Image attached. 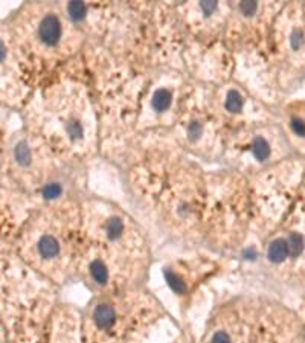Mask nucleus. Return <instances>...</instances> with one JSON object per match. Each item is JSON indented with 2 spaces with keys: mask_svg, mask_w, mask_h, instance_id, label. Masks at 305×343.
Listing matches in <instances>:
<instances>
[{
  "mask_svg": "<svg viewBox=\"0 0 305 343\" xmlns=\"http://www.w3.org/2000/svg\"><path fill=\"white\" fill-rule=\"evenodd\" d=\"M37 35L45 46L55 48L63 37V25H61L60 18L54 14L45 15L38 25Z\"/></svg>",
  "mask_w": 305,
  "mask_h": 343,
  "instance_id": "f257e3e1",
  "label": "nucleus"
},
{
  "mask_svg": "<svg viewBox=\"0 0 305 343\" xmlns=\"http://www.w3.org/2000/svg\"><path fill=\"white\" fill-rule=\"evenodd\" d=\"M93 319H95V324L101 330H110L115 325V322H116V313H115V310L110 305L101 304V305L96 307Z\"/></svg>",
  "mask_w": 305,
  "mask_h": 343,
  "instance_id": "f03ea898",
  "label": "nucleus"
},
{
  "mask_svg": "<svg viewBox=\"0 0 305 343\" xmlns=\"http://www.w3.org/2000/svg\"><path fill=\"white\" fill-rule=\"evenodd\" d=\"M37 249H38V253H40L42 258L52 259V258H55L60 253V243H58V239L55 236L45 235V236H42L38 239Z\"/></svg>",
  "mask_w": 305,
  "mask_h": 343,
  "instance_id": "7ed1b4c3",
  "label": "nucleus"
},
{
  "mask_svg": "<svg viewBox=\"0 0 305 343\" xmlns=\"http://www.w3.org/2000/svg\"><path fill=\"white\" fill-rule=\"evenodd\" d=\"M289 256V246H287V239L284 238H278L275 241L270 243L269 250H267V258L272 263H282L286 258Z\"/></svg>",
  "mask_w": 305,
  "mask_h": 343,
  "instance_id": "20e7f679",
  "label": "nucleus"
},
{
  "mask_svg": "<svg viewBox=\"0 0 305 343\" xmlns=\"http://www.w3.org/2000/svg\"><path fill=\"white\" fill-rule=\"evenodd\" d=\"M173 103V93L168 90V89H159L154 95H153V99H151V107L157 112V113H162L165 110L170 109Z\"/></svg>",
  "mask_w": 305,
  "mask_h": 343,
  "instance_id": "39448f33",
  "label": "nucleus"
},
{
  "mask_svg": "<svg viewBox=\"0 0 305 343\" xmlns=\"http://www.w3.org/2000/svg\"><path fill=\"white\" fill-rule=\"evenodd\" d=\"M90 275H92V278H93V281H95L96 284L104 286V284H107V281H109V270H107V266H106L101 259H95V261H92V264H90Z\"/></svg>",
  "mask_w": 305,
  "mask_h": 343,
  "instance_id": "423d86ee",
  "label": "nucleus"
},
{
  "mask_svg": "<svg viewBox=\"0 0 305 343\" xmlns=\"http://www.w3.org/2000/svg\"><path fill=\"white\" fill-rule=\"evenodd\" d=\"M252 153L255 156L256 160L264 162L269 159L270 156V145L264 137H255L253 144H252Z\"/></svg>",
  "mask_w": 305,
  "mask_h": 343,
  "instance_id": "0eeeda50",
  "label": "nucleus"
},
{
  "mask_svg": "<svg viewBox=\"0 0 305 343\" xmlns=\"http://www.w3.org/2000/svg\"><path fill=\"white\" fill-rule=\"evenodd\" d=\"M287 246H289V255L290 256H293V258L299 256L302 253V250H304V238H302V235H299L296 232L290 233V236L287 238Z\"/></svg>",
  "mask_w": 305,
  "mask_h": 343,
  "instance_id": "6e6552de",
  "label": "nucleus"
},
{
  "mask_svg": "<svg viewBox=\"0 0 305 343\" xmlns=\"http://www.w3.org/2000/svg\"><path fill=\"white\" fill-rule=\"evenodd\" d=\"M164 276H165L168 286L171 287V290H173L174 293L183 294V293L186 291V284H185V281H183L177 273H174L173 270H168V269H167V270L164 272Z\"/></svg>",
  "mask_w": 305,
  "mask_h": 343,
  "instance_id": "1a4fd4ad",
  "label": "nucleus"
},
{
  "mask_svg": "<svg viewBox=\"0 0 305 343\" xmlns=\"http://www.w3.org/2000/svg\"><path fill=\"white\" fill-rule=\"evenodd\" d=\"M124 233V223H122L121 218H110L107 223H106V235L109 239H119Z\"/></svg>",
  "mask_w": 305,
  "mask_h": 343,
  "instance_id": "9d476101",
  "label": "nucleus"
},
{
  "mask_svg": "<svg viewBox=\"0 0 305 343\" xmlns=\"http://www.w3.org/2000/svg\"><path fill=\"white\" fill-rule=\"evenodd\" d=\"M243 98H241V95L237 92V90H231L229 93H228V96H226V103H225V107H226V110L228 112H231V113H238V112H241V109H243Z\"/></svg>",
  "mask_w": 305,
  "mask_h": 343,
  "instance_id": "9b49d317",
  "label": "nucleus"
},
{
  "mask_svg": "<svg viewBox=\"0 0 305 343\" xmlns=\"http://www.w3.org/2000/svg\"><path fill=\"white\" fill-rule=\"evenodd\" d=\"M67 14L73 22H81L87 15V6L83 2H72L67 5Z\"/></svg>",
  "mask_w": 305,
  "mask_h": 343,
  "instance_id": "f8f14e48",
  "label": "nucleus"
},
{
  "mask_svg": "<svg viewBox=\"0 0 305 343\" xmlns=\"http://www.w3.org/2000/svg\"><path fill=\"white\" fill-rule=\"evenodd\" d=\"M14 157L20 165H28L31 162V150H29L28 144L20 142L14 150Z\"/></svg>",
  "mask_w": 305,
  "mask_h": 343,
  "instance_id": "ddd939ff",
  "label": "nucleus"
},
{
  "mask_svg": "<svg viewBox=\"0 0 305 343\" xmlns=\"http://www.w3.org/2000/svg\"><path fill=\"white\" fill-rule=\"evenodd\" d=\"M63 194V188L60 183H48L43 189H42V195L46 200H55Z\"/></svg>",
  "mask_w": 305,
  "mask_h": 343,
  "instance_id": "4468645a",
  "label": "nucleus"
},
{
  "mask_svg": "<svg viewBox=\"0 0 305 343\" xmlns=\"http://www.w3.org/2000/svg\"><path fill=\"white\" fill-rule=\"evenodd\" d=\"M290 45L293 49H299L304 45V34L299 29H295L293 34L290 35Z\"/></svg>",
  "mask_w": 305,
  "mask_h": 343,
  "instance_id": "2eb2a0df",
  "label": "nucleus"
},
{
  "mask_svg": "<svg viewBox=\"0 0 305 343\" xmlns=\"http://www.w3.org/2000/svg\"><path fill=\"white\" fill-rule=\"evenodd\" d=\"M67 133H69V136H72V137H79V136H83V128H81L79 122L75 120V119L69 120V124H67Z\"/></svg>",
  "mask_w": 305,
  "mask_h": 343,
  "instance_id": "dca6fc26",
  "label": "nucleus"
},
{
  "mask_svg": "<svg viewBox=\"0 0 305 343\" xmlns=\"http://www.w3.org/2000/svg\"><path fill=\"white\" fill-rule=\"evenodd\" d=\"M290 127H292V130H293V133H295V134H298V136L304 137L305 122L302 120V119H299V117H293V119H292V122H290Z\"/></svg>",
  "mask_w": 305,
  "mask_h": 343,
  "instance_id": "f3484780",
  "label": "nucleus"
},
{
  "mask_svg": "<svg viewBox=\"0 0 305 343\" xmlns=\"http://www.w3.org/2000/svg\"><path fill=\"white\" fill-rule=\"evenodd\" d=\"M240 11L243 12L244 15H253L255 12H256V9H258V3H255V2H243V3H240Z\"/></svg>",
  "mask_w": 305,
  "mask_h": 343,
  "instance_id": "a211bd4d",
  "label": "nucleus"
},
{
  "mask_svg": "<svg viewBox=\"0 0 305 343\" xmlns=\"http://www.w3.org/2000/svg\"><path fill=\"white\" fill-rule=\"evenodd\" d=\"M201 125H200V122H192V124H189V127H188V134L192 137V139H197V137H200L201 136Z\"/></svg>",
  "mask_w": 305,
  "mask_h": 343,
  "instance_id": "6ab92c4d",
  "label": "nucleus"
},
{
  "mask_svg": "<svg viewBox=\"0 0 305 343\" xmlns=\"http://www.w3.org/2000/svg\"><path fill=\"white\" fill-rule=\"evenodd\" d=\"M211 343H231V337H229V334H226L225 331H218V333L214 334V337H212Z\"/></svg>",
  "mask_w": 305,
  "mask_h": 343,
  "instance_id": "aec40b11",
  "label": "nucleus"
},
{
  "mask_svg": "<svg viewBox=\"0 0 305 343\" xmlns=\"http://www.w3.org/2000/svg\"><path fill=\"white\" fill-rule=\"evenodd\" d=\"M200 8L203 9V12H205L206 15H211V14L215 11L217 3H214V2H203V3H200Z\"/></svg>",
  "mask_w": 305,
  "mask_h": 343,
  "instance_id": "412c9836",
  "label": "nucleus"
},
{
  "mask_svg": "<svg viewBox=\"0 0 305 343\" xmlns=\"http://www.w3.org/2000/svg\"><path fill=\"white\" fill-rule=\"evenodd\" d=\"M6 54H8V51H6V46H5V43L0 40V63H3L5 61V58H6Z\"/></svg>",
  "mask_w": 305,
  "mask_h": 343,
  "instance_id": "4be33fe9",
  "label": "nucleus"
}]
</instances>
